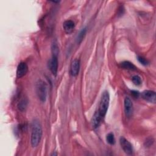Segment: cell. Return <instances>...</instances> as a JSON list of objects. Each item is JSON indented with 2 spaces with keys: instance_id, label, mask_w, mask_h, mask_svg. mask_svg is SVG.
<instances>
[{
  "instance_id": "cell-1",
  "label": "cell",
  "mask_w": 156,
  "mask_h": 156,
  "mask_svg": "<svg viewBox=\"0 0 156 156\" xmlns=\"http://www.w3.org/2000/svg\"><path fill=\"white\" fill-rule=\"evenodd\" d=\"M42 128L41 125L38 120L35 119L32 123V132L30 143L33 147H37L41 139Z\"/></svg>"
},
{
  "instance_id": "cell-2",
  "label": "cell",
  "mask_w": 156,
  "mask_h": 156,
  "mask_svg": "<svg viewBox=\"0 0 156 156\" xmlns=\"http://www.w3.org/2000/svg\"><path fill=\"white\" fill-rule=\"evenodd\" d=\"M109 101H110V96L109 93L107 91H104L102 93L101 101L99 105V108L96 113L100 116L103 119L107 113L108 105H109Z\"/></svg>"
},
{
  "instance_id": "cell-3",
  "label": "cell",
  "mask_w": 156,
  "mask_h": 156,
  "mask_svg": "<svg viewBox=\"0 0 156 156\" xmlns=\"http://www.w3.org/2000/svg\"><path fill=\"white\" fill-rule=\"evenodd\" d=\"M36 93L38 99L41 102H44L46 101L47 95V85L44 81L40 80L37 83Z\"/></svg>"
},
{
  "instance_id": "cell-4",
  "label": "cell",
  "mask_w": 156,
  "mask_h": 156,
  "mask_svg": "<svg viewBox=\"0 0 156 156\" xmlns=\"http://www.w3.org/2000/svg\"><path fill=\"white\" fill-rule=\"evenodd\" d=\"M119 143L124 152L127 155H132L133 153V147L132 144L124 136L119 138Z\"/></svg>"
},
{
  "instance_id": "cell-5",
  "label": "cell",
  "mask_w": 156,
  "mask_h": 156,
  "mask_svg": "<svg viewBox=\"0 0 156 156\" xmlns=\"http://www.w3.org/2000/svg\"><path fill=\"white\" fill-rule=\"evenodd\" d=\"M49 68L52 74L54 76H56L58 70V58L57 54H53L52 58L49 62Z\"/></svg>"
},
{
  "instance_id": "cell-6",
  "label": "cell",
  "mask_w": 156,
  "mask_h": 156,
  "mask_svg": "<svg viewBox=\"0 0 156 156\" xmlns=\"http://www.w3.org/2000/svg\"><path fill=\"white\" fill-rule=\"evenodd\" d=\"M28 71V66L25 62H20L16 69L17 78H21L26 74Z\"/></svg>"
},
{
  "instance_id": "cell-7",
  "label": "cell",
  "mask_w": 156,
  "mask_h": 156,
  "mask_svg": "<svg viewBox=\"0 0 156 156\" xmlns=\"http://www.w3.org/2000/svg\"><path fill=\"white\" fill-rule=\"evenodd\" d=\"M141 97L144 100L155 103L156 100V96H155V93L154 91L152 90H145L142 92L141 93Z\"/></svg>"
},
{
  "instance_id": "cell-8",
  "label": "cell",
  "mask_w": 156,
  "mask_h": 156,
  "mask_svg": "<svg viewBox=\"0 0 156 156\" xmlns=\"http://www.w3.org/2000/svg\"><path fill=\"white\" fill-rule=\"evenodd\" d=\"M124 112L126 116L130 117L133 112V104L131 99L129 97H126L124 101Z\"/></svg>"
},
{
  "instance_id": "cell-9",
  "label": "cell",
  "mask_w": 156,
  "mask_h": 156,
  "mask_svg": "<svg viewBox=\"0 0 156 156\" xmlns=\"http://www.w3.org/2000/svg\"><path fill=\"white\" fill-rule=\"evenodd\" d=\"M80 69V60L79 59H74L71 62L70 66V74L72 76H76L79 72Z\"/></svg>"
},
{
  "instance_id": "cell-10",
  "label": "cell",
  "mask_w": 156,
  "mask_h": 156,
  "mask_svg": "<svg viewBox=\"0 0 156 156\" xmlns=\"http://www.w3.org/2000/svg\"><path fill=\"white\" fill-rule=\"evenodd\" d=\"M102 121H103V119L95 112L91 120V126L92 128L93 129L98 128L101 124Z\"/></svg>"
},
{
  "instance_id": "cell-11",
  "label": "cell",
  "mask_w": 156,
  "mask_h": 156,
  "mask_svg": "<svg viewBox=\"0 0 156 156\" xmlns=\"http://www.w3.org/2000/svg\"><path fill=\"white\" fill-rule=\"evenodd\" d=\"M63 27L66 34H71L74 29L75 24L71 20H66L63 24Z\"/></svg>"
},
{
  "instance_id": "cell-12",
  "label": "cell",
  "mask_w": 156,
  "mask_h": 156,
  "mask_svg": "<svg viewBox=\"0 0 156 156\" xmlns=\"http://www.w3.org/2000/svg\"><path fill=\"white\" fill-rule=\"evenodd\" d=\"M120 66L126 69H129V70H136V67L130 62L129 61H124L120 63Z\"/></svg>"
},
{
  "instance_id": "cell-13",
  "label": "cell",
  "mask_w": 156,
  "mask_h": 156,
  "mask_svg": "<svg viewBox=\"0 0 156 156\" xmlns=\"http://www.w3.org/2000/svg\"><path fill=\"white\" fill-rule=\"evenodd\" d=\"M106 140L108 144L111 145H113L115 143V138L114 134L112 132L108 133L106 136Z\"/></svg>"
},
{
  "instance_id": "cell-14",
  "label": "cell",
  "mask_w": 156,
  "mask_h": 156,
  "mask_svg": "<svg viewBox=\"0 0 156 156\" xmlns=\"http://www.w3.org/2000/svg\"><path fill=\"white\" fill-rule=\"evenodd\" d=\"M86 32H87V29H86L85 27L82 29L80 31V32L78 34L77 37V41L78 43H80L82 42V41L83 40V38H84V37L86 34Z\"/></svg>"
},
{
  "instance_id": "cell-15",
  "label": "cell",
  "mask_w": 156,
  "mask_h": 156,
  "mask_svg": "<svg viewBox=\"0 0 156 156\" xmlns=\"http://www.w3.org/2000/svg\"><path fill=\"white\" fill-rule=\"evenodd\" d=\"M27 101L26 99H22V100L19 102V104H18V109H19L20 110H21V111L24 110L25 108H26V107H27Z\"/></svg>"
},
{
  "instance_id": "cell-16",
  "label": "cell",
  "mask_w": 156,
  "mask_h": 156,
  "mask_svg": "<svg viewBox=\"0 0 156 156\" xmlns=\"http://www.w3.org/2000/svg\"><path fill=\"white\" fill-rule=\"evenodd\" d=\"M132 80L133 82V83L136 85H140L141 83V77L138 76V75H135L133 76L132 78Z\"/></svg>"
},
{
  "instance_id": "cell-17",
  "label": "cell",
  "mask_w": 156,
  "mask_h": 156,
  "mask_svg": "<svg viewBox=\"0 0 156 156\" xmlns=\"http://www.w3.org/2000/svg\"><path fill=\"white\" fill-rule=\"evenodd\" d=\"M137 59L139 61V62L143 65H147L149 63V61L146 58H145L144 57H143L142 56H138Z\"/></svg>"
},
{
  "instance_id": "cell-18",
  "label": "cell",
  "mask_w": 156,
  "mask_h": 156,
  "mask_svg": "<svg viewBox=\"0 0 156 156\" xmlns=\"http://www.w3.org/2000/svg\"><path fill=\"white\" fill-rule=\"evenodd\" d=\"M154 141V140L152 138H149L146 140V141L144 143V145L146 146V147H149L153 144Z\"/></svg>"
},
{
  "instance_id": "cell-19",
  "label": "cell",
  "mask_w": 156,
  "mask_h": 156,
  "mask_svg": "<svg viewBox=\"0 0 156 156\" xmlns=\"http://www.w3.org/2000/svg\"><path fill=\"white\" fill-rule=\"evenodd\" d=\"M131 94L135 97V98H138L139 96V92L138 91H135V90H132L131 91Z\"/></svg>"
},
{
  "instance_id": "cell-20",
  "label": "cell",
  "mask_w": 156,
  "mask_h": 156,
  "mask_svg": "<svg viewBox=\"0 0 156 156\" xmlns=\"http://www.w3.org/2000/svg\"><path fill=\"white\" fill-rule=\"evenodd\" d=\"M57 155V153H54V152L51 154V155Z\"/></svg>"
}]
</instances>
